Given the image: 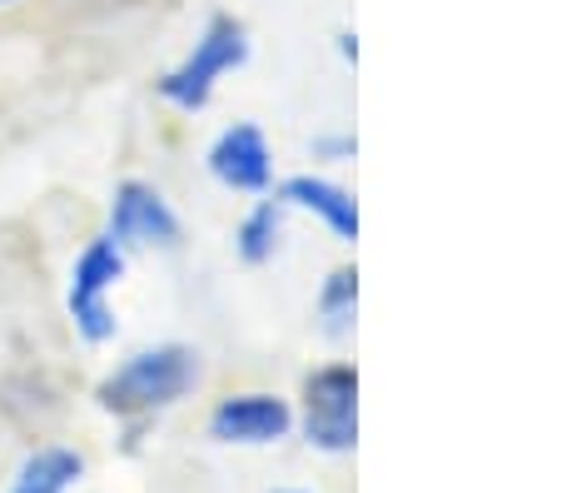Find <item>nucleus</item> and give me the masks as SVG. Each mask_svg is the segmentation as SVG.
Returning <instances> with one entry per match:
<instances>
[{"label": "nucleus", "mask_w": 562, "mask_h": 493, "mask_svg": "<svg viewBox=\"0 0 562 493\" xmlns=\"http://www.w3.org/2000/svg\"><path fill=\"white\" fill-rule=\"evenodd\" d=\"M245 55H249L245 25L229 21V15H214L210 31L194 41L190 60L159 80V96L170 100V105H180V110H200L204 100L214 96V86H220L229 70H239V65H245Z\"/></svg>", "instance_id": "2"}, {"label": "nucleus", "mask_w": 562, "mask_h": 493, "mask_svg": "<svg viewBox=\"0 0 562 493\" xmlns=\"http://www.w3.org/2000/svg\"><path fill=\"white\" fill-rule=\"evenodd\" d=\"M120 249L125 245H175L180 239V220L165 204V194L149 190L139 180H125L115 190V204H110V235Z\"/></svg>", "instance_id": "5"}, {"label": "nucleus", "mask_w": 562, "mask_h": 493, "mask_svg": "<svg viewBox=\"0 0 562 493\" xmlns=\"http://www.w3.org/2000/svg\"><path fill=\"white\" fill-rule=\"evenodd\" d=\"M294 414L274 394H234L210 414V434L220 444H279Z\"/></svg>", "instance_id": "6"}, {"label": "nucleus", "mask_w": 562, "mask_h": 493, "mask_svg": "<svg viewBox=\"0 0 562 493\" xmlns=\"http://www.w3.org/2000/svg\"><path fill=\"white\" fill-rule=\"evenodd\" d=\"M210 170L229 190H265L269 184V145L255 125H234L214 139Z\"/></svg>", "instance_id": "7"}, {"label": "nucleus", "mask_w": 562, "mask_h": 493, "mask_svg": "<svg viewBox=\"0 0 562 493\" xmlns=\"http://www.w3.org/2000/svg\"><path fill=\"white\" fill-rule=\"evenodd\" d=\"M80 473H86V459L75 449H35L21 463V479L11 493H65Z\"/></svg>", "instance_id": "9"}, {"label": "nucleus", "mask_w": 562, "mask_h": 493, "mask_svg": "<svg viewBox=\"0 0 562 493\" xmlns=\"http://www.w3.org/2000/svg\"><path fill=\"white\" fill-rule=\"evenodd\" d=\"M0 5H11V0H0Z\"/></svg>", "instance_id": "12"}, {"label": "nucleus", "mask_w": 562, "mask_h": 493, "mask_svg": "<svg viewBox=\"0 0 562 493\" xmlns=\"http://www.w3.org/2000/svg\"><path fill=\"white\" fill-rule=\"evenodd\" d=\"M200 379V365H194L190 349L180 344H159V349H145V355L125 359L115 374L100 384V408L110 414H155V408H170L175 399H184Z\"/></svg>", "instance_id": "1"}, {"label": "nucleus", "mask_w": 562, "mask_h": 493, "mask_svg": "<svg viewBox=\"0 0 562 493\" xmlns=\"http://www.w3.org/2000/svg\"><path fill=\"white\" fill-rule=\"evenodd\" d=\"M274 245H279V204H259L255 215L239 225V255L249 265H265L274 255Z\"/></svg>", "instance_id": "10"}, {"label": "nucleus", "mask_w": 562, "mask_h": 493, "mask_svg": "<svg viewBox=\"0 0 562 493\" xmlns=\"http://www.w3.org/2000/svg\"><path fill=\"white\" fill-rule=\"evenodd\" d=\"M353 300H359V274H353V269H339V274L324 284V294H318V310L334 320V329H344V324L353 320Z\"/></svg>", "instance_id": "11"}, {"label": "nucleus", "mask_w": 562, "mask_h": 493, "mask_svg": "<svg viewBox=\"0 0 562 493\" xmlns=\"http://www.w3.org/2000/svg\"><path fill=\"white\" fill-rule=\"evenodd\" d=\"M304 434L329 453L353 449L359 439V374L349 365L318 369L304 389Z\"/></svg>", "instance_id": "3"}, {"label": "nucleus", "mask_w": 562, "mask_h": 493, "mask_svg": "<svg viewBox=\"0 0 562 493\" xmlns=\"http://www.w3.org/2000/svg\"><path fill=\"white\" fill-rule=\"evenodd\" d=\"M125 274V255L115 239H95L86 245V255L75 259L70 274V320L90 344H105L115 334V314H110V290Z\"/></svg>", "instance_id": "4"}, {"label": "nucleus", "mask_w": 562, "mask_h": 493, "mask_svg": "<svg viewBox=\"0 0 562 493\" xmlns=\"http://www.w3.org/2000/svg\"><path fill=\"white\" fill-rule=\"evenodd\" d=\"M284 200L299 204V210H314L339 239H359V204H353L339 184L314 180V175H299V180L284 184Z\"/></svg>", "instance_id": "8"}]
</instances>
